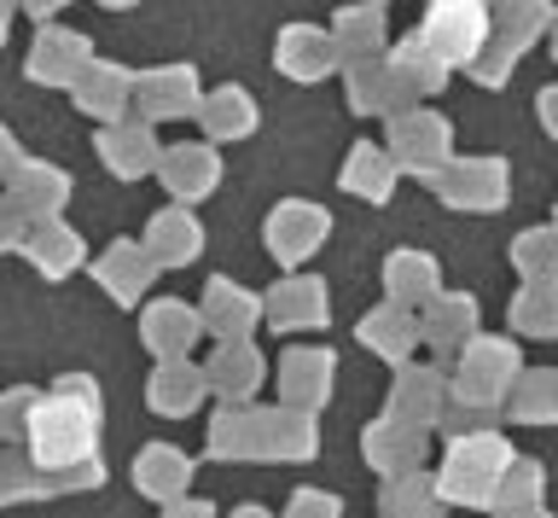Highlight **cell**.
<instances>
[{
	"label": "cell",
	"instance_id": "obj_21",
	"mask_svg": "<svg viewBox=\"0 0 558 518\" xmlns=\"http://www.w3.org/2000/svg\"><path fill=\"white\" fill-rule=\"evenodd\" d=\"M94 146H99V164L111 169L117 181H140L163 164V146H157V134L140 123V117H129V123H117V129H99Z\"/></svg>",
	"mask_w": 558,
	"mask_h": 518
},
{
	"label": "cell",
	"instance_id": "obj_54",
	"mask_svg": "<svg viewBox=\"0 0 558 518\" xmlns=\"http://www.w3.org/2000/svg\"><path fill=\"white\" fill-rule=\"evenodd\" d=\"M7 29H12V12H7V7H0V41H7Z\"/></svg>",
	"mask_w": 558,
	"mask_h": 518
},
{
	"label": "cell",
	"instance_id": "obj_12",
	"mask_svg": "<svg viewBox=\"0 0 558 518\" xmlns=\"http://www.w3.org/2000/svg\"><path fill=\"white\" fill-rule=\"evenodd\" d=\"M331 378H338V356L320 350V344H296V350L279 356V408L314 413L331 396Z\"/></svg>",
	"mask_w": 558,
	"mask_h": 518
},
{
	"label": "cell",
	"instance_id": "obj_50",
	"mask_svg": "<svg viewBox=\"0 0 558 518\" xmlns=\"http://www.w3.org/2000/svg\"><path fill=\"white\" fill-rule=\"evenodd\" d=\"M24 169V152H17V141H12V129H0V193L12 186V176Z\"/></svg>",
	"mask_w": 558,
	"mask_h": 518
},
{
	"label": "cell",
	"instance_id": "obj_43",
	"mask_svg": "<svg viewBox=\"0 0 558 518\" xmlns=\"http://www.w3.org/2000/svg\"><path fill=\"white\" fill-rule=\"evenodd\" d=\"M41 495V472L29 466L24 448H0V507H12V501H35Z\"/></svg>",
	"mask_w": 558,
	"mask_h": 518
},
{
	"label": "cell",
	"instance_id": "obj_32",
	"mask_svg": "<svg viewBox=\"0 0 558 518\" xmlns=\"http://www.w3.org/2000/svg\"><path fill=\"white\" fill-rule=\"evenodd\" d=\"M488 19H495V36H488V41H495L506 59H523V53H530V47L558 24V12L541 7V0H518V7H495Z\"/></svg>",
	"mask_w": 558,
	"mask_h": 518
},
{
	"label": "cell",
	"instance_id": "obj_30",
	"mask_svg": "<svg viewBox=\"0 0 558 518\" xmlns=\"http://www.w3.org/2000/svg\"><path fill=\"white\" fill-rule=\"evenodd\" d=\"M24 256H29V268L35 274H47V280H70V274L82 268V239L76 228H64V216L59 221H29V233H24Z\"/></svg>",
	"mask_w": 558,
	"mask_h": 518
},
{
	"label": "cell",
	"instance_id": "obj_18",
	"mask_svg": "<svg viewBox=\"0 0 558 518\" xmlns=\"http://www.w3.org/2000/svg\"><path fill=\"white\" fill-rule=\"evenodd\" d=\"M262 315H268L279 333H308V326H326V315H331L326 280H314V274H291V280H279L268 298H262Z\"/></svg>",
	"mask_w": 558,
	"mask_h": 518
},
{
	"label": "cell",
	"instance_id": "obj_3",
	"mask_svg": "<svg viewBox=\"0 0 558 518\" xmlns=\"http://www.w3.org/2000/svg\"><path fill=\"white\" fill-rule=\"evenodd\" d=\"M453 361H460V368H453V396L471 402V408H500L506 396H512L518 373H523L518 344L512 338H488V333H477Z\"/></svg>",
	"mask_w": 558,
	"mask_h": 518
},
{
	"label": "cell",
	"instance_id": "obj_51",
	"mask_svg": "<svg viewBox=\"0 0 558 518\" xmlns=\"http://www.w3.org/2000/svg\"><path fill=\"white\" fill-rule=\"evenodd\" d=\"M535 111H541V129H547L553 141H558V82H553V88H541V99H535Z\"/></svg>",
	"mask_w": 558,
	"mask_h": 518
},
{
	"label": "cell",
	"instance_id": "obj_22",
	"mask_svg": "<svg viewBox=\"0 0 558 518\" xmlns=\"http://www.w3.org/2000/svg\"><path fill=\"white\" fill-rule=\"evenodd\" d=\"M384 291H390L396 309L425 315V309L442 298V268H436L430 251H396L390 263H384Z\"/></svg>",
	"mask_w": 558,
	"mask_h": 518
},
{
	"label": "cell",
	"instance_id": "obj_24",
	"mask_svg": "<svg viewBox=\"0 0 558 518\" xmlns=\"http://www.w3.org/2000/svg\"><path fill=\"white\" fill-rule=\"evenodd\" d=\"M209 396V378L198 361H157L151 368V385H146V402L151 413H163V420H186V413H198Z\"/></svg>",
	"mask_w": 558,
	"mask_h": 518
},
{
	"label": "cell",
	"instance_id": "obj_39",
	"mask_svg": "<svg viewBox=\"0 0 558 518\" xmlns=\"http://www.w3.org/2000/svg\"><path fill=\"white\" fill-rule=\"evenodd\" d=\"M390 71L401 76V88H413V94H442L448 88V64L418 41V29L390 47Z\"/></svg>",
	"mask_w": 558,
	"mask_h": 518
},
{
	"label": "cell",
	"instance_id": "obj_35",
	"mask_svg": "<svg viewBox=\"0 0 558 518\" xmlns=\"http://www.w3.org/2000/svg\"><path fill=\"white\" fill-rule=\"evenodd\" d=\"M331 41H338L343 64L384 59V7H343L338 19H331Z\"/></svg>",
	"mask_w": 558,
	"mask_h": 518
},
{
	"label": "cell",
	"instance_id": "obj_4",
	"mask_svg": "<svg viewBox=\"0 0 558 518\" xmlns=\"http://www.w3.org/2000/svg\"><path fill=\"white\" fill-rule=\"evenodd\" d=\"M488 36H495V19H488V7H477V0H436L425 12V24H418V41L448 71H471L477 53L488 47Z\"/></svg>",
	"mask_w": 558,
	"mask_h": 518
},
{
	"label": "cell",
	"instance_id": "obj_48",
	"mask_svg": "<svg viewBox=\"0 0 558 518\" xmlns=\"http://www.w3.org/2000/svg\"><path fill=\"white\" fill-rule=\"evenodd\" d=\"M471 76H477V82H483V88H500V82H506V76H512V59H506V53H500V47H495V41H488V47H483V53H477V64H471Z\"/></svg>",
	"mask_w": 558,
	"mask_h": 518
},
{
	"label": "cell",
	"instance_id": "obj_17",
	"mask_svg": "<svg viewBox=\"0 0 558 518\" xmlns=\"http://www.w3.org/2000/svg\"><path fill=\"white\" fill-rule=\"evenodd\" d=\"M425 448L430 437L425 431H408V425H396V420H378V425H366V437H361V455L373 472L384 478H413V472H425Z\"/></svg>",
	"mask_w": 558,
	"mask_h": 518
},
{
	"label": "cell",
	"instance_id": "obj_45",
	"mask_svg": "<svg viewBox=\"0 0 558 518\" xmlns=\"http://www.w3.org/2000/svg\"><path fill=\"white\" fill-rule=\"evenodd\" d=\"M35 396H41V390H7V396H0V443H24Z\"/></svg>",
	"mask_w": 558,
	"mask_h": 518
},
{
	"label": "cell",
	"instance_id": "obj_16",
	"mask_svg": "<svg viewBox=\"0 0 558 518\" xmlns=\"http://www.w3.org/2000/svg\"><path fill=\"white\" fill-rule=\"evenodd\" d=\"M320 431L303 408H256V460H314Z\"/></svg>",
	"mask_w": 558,
	"mask_h": 518
},
{
	"label": "cell",
	"instance_id": "obj_8",
	"mask_svg": "<svg viewBox=\"0 0 558 518\" xmlns=\"http://www.w3.org/2000/svg\"><path fill=\"white\" fill-rule=\"evenodd\" d=\"M448 373L442 368H401L396 373V385H390V408H384V420H396V425H408V431H436V420H442V408H448Z\"/></svg>",
	"mask_w": 558,
	"mask_h": 518
},
{
	"label": "cell",
	"instance_id": "obj_40",
	"mask_svg": "<svg viewBox=\"0 0 558 518\" xmlns=\"http://www.w3.org/2000/svg\"><path fill=\"white\" fill-rule=\"evenodd\" d=\"M506 402H512L518 425H553L558 420V373L553 368H523Z\"/></svg>",
	"mask_w": 558,
	"mask_h": 518
},
{
	"label": "cell",
	"instance_id": "obj_53",
	"mask_svg": "<svg viewBox=\"0 0 558 518\" xmlns=\"http://www.w3.org/2000/svg\"><path fill=\"white\" fill-rule=\"evenodd\" d=\"M233 518H274L268 507H233Z\"/></svg>",
	"mask_w": 558,
	"mask_h": 518
},
{
	"label": "cell",
	"instance_id": "obj_49",
	"mask_svg": "<svg viewBox=\"0 0 558 518\" xmlns=\"http://www.w3.org/2000/svg\"><path fill=\"white\" fill-rule=\"evenodd\" d=\"M24 233H29V221H24V210L0 193V251H24Z\"/></svg>",
	"mask_w": 558,
	"mask_h": 518
},
{
	"label": "cell",
	"instance_id": "obj_28",
	"mask_svg": "<svg viewBox=\"0 0 558 518\" xmlns=\"http://www.w3.org/2000/svg\"><path fill=\"white\" fill-rule=\"evenodd\" d=\"M134 490L151 495V501H163V507L186 501V490H192V460H186V448L146 443V448H140V460H134Z\"/></svg>",
	"mask_w": 558,
	"mask_h": 518
},
{
	"label": "cell",
	"instance_id": "obj_41",
	"mask_svg": "<svg viewBox=\"0 0 558 518\" xmlns=\"http://www.w3.org/2000/svg\"><path fill=\"white\" fill-rule=\"evenodd\" d=\"M512 268L523 274V286H558V233L553 228H530L512 239Z\"/></svg>",
	"mask_w": 558,
	"mask_h": 518
},
{
	"label": "cell",
	"instance_id": "obj_7",
	"mask_svg": "<svg viewBox=\"0 0 558 518\" xmlns=\"http://www.w3.org/2000/svg\"><path fill=\"white\" fill-rule=\"evenodd\" d=\"M204 94H198V71L192 64H157V71L134 76V111L140 123H174V117H198Z\"/></svg>",
	"mask_w": 558,
	"mask_h": 518
},
{
	"label": "cell",
	"instance_id": "obj_57",
	"mask_svg": "<svg viewBox=\"0 0 558 518\" xmlns=\"http://www.w3.org/2000/svg\"><path fill=\"white\" fill-rule=\"evenodd\" d=\"M530 518H547V513H530Z\"/></svg>",
	"mask_w": 558,
	"mask_h": 518
},
{
	"label": "cell",
	"instance_id": "obj_46",
	"mask_svg": "<svg viewBox=\"0 0 558 518\" xmlns=\"http://www.w3.org/2000/svg\"><path fill=\"white\" fill-rule=\"evenodd\" d=\"M105 483V466L87 460L76 472H41V495H76V490H99Z\"/></svg>",
	"mask_w": 558,
	"mask_h": 518
},
{
	"label": "cell",
	"instance_id": "obj_38",
	"mask_svg": "<svg viewBox=\"0 0 558 518\" xmlns=\"http://www.w3.org/2000/svg\"><path fill=\"white\" fill-rule=\"evenodd\" d=\"M541 495H547V472H541V460H512L495 490V518H530L541 513Z\"/></svg>",
	"mask_w": 558,
	"mask_h": 518
},
{
	"label": "cell",
	"instance_id": "obj_15",
	"mask_svg": "<svg viewBox=\"0 0 558 518\" xmlns=\"http://www.w3.org/2000/svg\"><path fill=\"white\" fill-rule=\"evenodd\" d=\"M274 64L291 82H320L326 71H343L338 41H331V29H320V24H286V29H279Z\"/></svg>",
	"mask_w": 558,
	"mask_h": 518
},
{
	"label": "cell",
	"instance_id": "obj_19",
	"mask_svg": "<svg viewBox=\"0 0 558 518\" xmlns=\"http://www.w3.org/2000/svg\"><path fill=\"white\" fill-rule=\"evenodd\" d=\"M70 99H76V111H82V117H94L99 129H117V123H129L134 76L122 71V64H99V59H94V71H87L76 88H70Z\"/></svg>",
	"mask_w": 558,
	"mask_h": 518
},
{
	"label": "cell",
	"instance_id": "obj_20",
	"mask_svg": "<svg viewBox=\"0 0 558 518\" xmlns=\"http://www.w3.org/2000/svg\"><path fill=\"white\" fill-rule=\"evenodd\" d=\"M157 181L169 186V198L181 204H198L209 198L221 186V158H216V146H169L163 152V164H157Z\"/></svg>",
	"mask_w": 558,
	"mask_h": 518
},
{
	"label": "cell",
	"instance_id": "obj_44",
	"mask_svg": "<svg viewBox=\"0 0 558 518\" xmlns=\"http://www.w3.org/2000/svg\"><path fill=\"white\" fill-rule=\"evenodd\" d=\"M495 413H500V408H471V402H460V396L448 390V408H442V420H436V431H442L448 443H465V437L495 431Z\"/></svg>",
	"mask_w": 558,
	"mask_h": 518
},
{
	"label": "cell",
	"instance_id": "obj_26",
	"mask_svg": "<svg viewBox=\"0 0 558 518\" xmlns=\"http://www.w3.org/2000/svg\"><path fill=\"white\" fill-rule=\"evenodd\" d=\"M204 378H209V396L251 402V396L262 390V378H268V361H262L256 344H221V350H209Z\"/></svg>",
	"mask_w": 558,
	"mask_h": 518
},
{
	"label": "cell",
	"instance_id": "obj_55",
	"mask_svg": "<svg viewBox=\"0 0 558 518\" xmlns=\"http://www.w3.org/2000/svg\"><path fill=\"white\" fill-rule=\"evenodd\" d=\"M547 36H553V59H558V24H553V29H547Z\"/></svg>",
	"mask_w": 558,
	"mask_h": 518
},
{
	"label": "cell",
	"instance_id": "obj_13",
	"mask_svg": "<svg viewBox=\"0 0 558 518\" xmlns=\"http://www.w3.org/2000/svg\"><path fill=\"white\" fill-rule=\"evenodd\" d=\"M140 338H146V350L157 361H192V350H198V338H204V321L186 298H157V303H146V315H140Z\"/></svg>",
	"mask_w": 558,
	"mask_h": 518
},
{
	"label": "cell",
	"instance_id": "obj_14",
	"mask_svg": "<svg viewBox=\"0 0 558 518\" xmlns=\"http://www.w3.org/2000/svg\"><path fill=\"white\" fill-rule=\"evenodd\" d=\"M198 321H204V333H216L221 344H251L256 321H268V315H262V298H256L251 286L209 280L204 298H198Z\"/></svg>",
	"mask_w": 558,
	"mask_h": 518
},
{
	"label": "cell",
	"instance_id": "obj_5",
	"mask_svg": "<svg viewBox=\"0 0 558 518\" xmlns=\"http://www.w3.org/2000/svg\"><path fill=\"white\" fill-rule=\"evenodd\" d=\"M430 186L448 210H471V216H495L512 198V176H506L500 158H453Z\"/></svg>",
	"mask_w": 558,
	"mask_h": 518
},
{
	"label": "cell",
	"instance_id": "obj_29",
	"mask_svg": "<svg viewBox=\"0 0 558 518\" xmlns=\"http://www.w3.org/2000/svg\"><path fill=\"white\" fill-rule=\"evenodd\" d=\"M151 274H157V263L146 256V245H134V239H117V245L94 263L99 291H105V298H117V303H140V298H146Z\"/></svg>",
	"mask_w": 558,
	"mask_h": 518
},
{
	"label": "cell",
	"instance_id": "obj_56",
	"mask_svg": "<svg viewBox=\"0 0 558 518\" xmlns=\"http://www.w3.org/2000/svg\"><path fill=\"white\" fill-rule=\"evenodd\" d=\"M553 233H558V216H553Z\"/></svg>",
	"mask_w": 558,
	"mask_h": 518
},
{
	"label": "cell",
	"instance_id": "obj_10",
	"mask_svg": "<svg viewBox=\"0 0 558 518\" xmlns=\"http://www.w3.org/2000/svg\"><path fill=\"white\" fill-rule=\"evenodd\" d=\"M343 82H349V106H355L361 117H384V123H396V117L418 111V94L401 88V76L390 71V59L343 64Z\"/></svg>",
	"mask_w": 558,
	"mask_h": 518
},
{
	"label": "cell",
	"instance_id": "obj_33",
	"mask_svg": "<svg viewBox=\"0 0 558 518\" xmlns=\"http://www.w3.org/2000/svg\"><path fill=\"white\" fill-rule=\"evenodd\" d=\"M396 181H401V169L390 158V146H373V141H361V146H349V164H343V193H355L366 204H384L396 193Z\"/></svg>",
	"mask_w": 558,
	"mask_h": 518
},
{
	"label": "cell",
	"instance_id": "obj_36",
	"mask_svg": "<svg viewBox=\"0 0 558 518\" xmlns=\"http://www.w3.org/2000/svg\"><path fill=\"white\" fill-rule=\"evenodd\" d=\"M209 460H256V408L251 402H221L209 420Z\"/></svg>",
	"mask_w": 558,
	"mask_h": 518
},
{
	"label": "cell",
	"instance_id": "obj_34",
	"mask_svg": "<svg viewBox=\"0 0 558 518\" xmlns=\"http://www.w3.org/2000/svg\"><path fill=\"white\" fill-rule=\"evenodd\" d=\"M198 123L209 141H244V134H256V99L244 94V88H209L204 94V106H198Z\"/></svg>",
	"mask_w": 558,
	"mask_h": 518
},
{
	"label": "cell",
	"instance_id": "obj_37",
	"mask_svg": "<svg viewBox=\"0 0 558 518\" xmlns=\"http://www.w3.org/2000/svg\"><path fill=\"white\" fill-rule=\"evenodd\" d=\"M378 513L384 518H442L448 501H442V490H436V478L413 472V478L384 483V490H378Z\"/></svg>",
	"mask_w": 558,
	"mask_h": 518
},
{
	"label": "cell",
	"instance_id": "obj_31",
	"mask_svg": "<svg viewBox=\"0 0 558 518\" xmlns=\"http://www.w3.org/2000/svg\"><path fill=\"white\" fill-rule=\"evenodd\" d=\"M355 333H361V344L373 356L408 368V356H413V344H418V315H413V309H396V303H378L373 315H361Z\"/></svg>",
	"mask_w": 558,
	"mask_h": 518
},
{
	"label": "cell",
	"instance_id": "obj_2",
	"mask_svg": "<svg viewBox=\"0 0 558 518\" xmlns=\"http://www.w3.org/2000/svg\"><path fill=\"white\" fill-rule=\"evenodd\" d=\"M512 443L500 431H483V437H465V443H448V460L436 472V490H442L448 507H471V513H488L495 507V490L512 466Z\"/></svg>",
	"mask_w": 558,
	"mask_h": 518
},
{
	"label": "cell",
	"instance_id": "obj_6",
	"mask_svg": "<svg viewBox=\"0 0 558 518\" xmlns=\"http://www.w3.org/2000/svg\"><path fill=\"white\" fill-rule=\"evenodd\" d=\"M390 158L401 176H425L436 181L453 164V129L436 111H408L390 123Z\"/></svg>",
	"mask_w": 558,
	"mask_h": 518
},
{
	"label": "cell",
	"instance_id": "obj_42",
	"mask_svg": "<svg viewBox=\"0 0 558 518\" xmlns=\"http://www.w3.org/2000/svg\"><path fill=\"white\" fill-rule=\"evenodd\" d=\"M506 315H512V333L523 338H558V286H523L506 303Z\"/></svg>",
	"mask_w": 558,
	"mask_h": 518
},
{
	"label": "cell",
	"instance_id": "obj_23",
	"mask_svg": "<svg viewBox=\"0 0 558 518\" xmlns=\"http://www.w3.org/2000/svg\"><path fill=\"white\" fill-rule=\"evenodd\" d=\"M146 256L157 268H186V263H198L204 256V228L192 221V210H181V204H169V210H157L146 221Z\"/></svg>",
	"mask_w": 558,
	"mask_h": 518
},
{
	"label": "cell",
	"instance_id": "obj_52",
	"mask_svg": "<svg viewBox=\"0 0 558 518\" xmlns=\"http://www.w3.org/2000/svg\"><path fill=\"white\" fill-rule=\"evenodd\" d=\"M163 518H216V507H209V501H174Z\"/></svg>",
	"mask_w": 558,
	"mask_h": 518
},
{
	"label": "cell",
	"instance_id": "obj_9",
	"mask_svg": "<svg viewBox=\"0 0 558 518\" xmlns=\"http://www.w3.org/2000/svg\"><path fill=\"white\" fill-rule=\"evenodd\" d=\"M326 233H331V216L320 210V204H308V198H286L279 210L268 216V228H262V239H268V251H274V263H308L314 251L326 245Z\"/></svg>",
	"mask_w": 558,
	"mask_h": 518
},
{
	"label": "cell",
	"instance_id": "obj_25",
	"mask_svg": "<svg viewBox=\"0 0 558 518\" xmlns=\"http://www.w3.org/2000/svg\"><path fill=\"white\" fill-rule=\"evenodd\" d=\"M471 338H477V298H465V291H442L418 315V344H430L436 356H460Z\"/></svg>",
	"mask_w": 558,
	"mask_h": 518
},
{
	"label": "cell",
	"instance_id": "obj_47",
	"mask_svg": "<svg viewBox=\"0 0 558 518\" xmlns=\"http://www.w3.org/2000/svg\"><path fill=\"white\" fill-rule=\"evenodd\" d=\"M286 518H343V501L326 495V490H296L291 507H286Z\"/></svg>",
	"mask_w": 558,
	"mask_h": 518
},
{
	"label": "cell",
	"instance_id": "obj_11",
	"mask_svg": "<svg viewBox=\"0 0 558 518\" xmlns=\"http://www.w3.org/2000/svg\"><path fill=\"white\" fill-rule=\"evenodd\" d=\"M87 71H94V47H87L82 29L41 24V36L29 47V76L47 82V88H76Z\"/></svg>",
	"mask_w": 558,
	"mask_h": 518
},
{
	"label": "cell",
	"instance_id": "obj_1",
	"mask_svg": "<svg viewBox=\"0 0 558 518\" xmlns=\"http://www.w3.org/2000/svg\"><path fill=\"white\" fill-rule=\"evenodd\" d=\"M99 425H105L99 385L70 373L47 396H35L24 425V455L35 472H76V466L99 460Z\"/></svg>",
	"mask_w": 558,
	"mask_h": 518
},
{
	"label": "cell",
	"instance_id": "obj_27",
	"mask_svg": "<svg viewBox=\"0 0 558 518\" xmlns=\"http://www.w3.org/2000/svg\"><path fill=\"white\" fill-rule=\"evenodd\" d=\"M7 198L24 210V221H59V210L70 204V176H64L59 164L24 158V169H17L12 186H7Z\"/></svg>",
	"mask_w": 558,
	"mask_h": 518
}]
</instances>
